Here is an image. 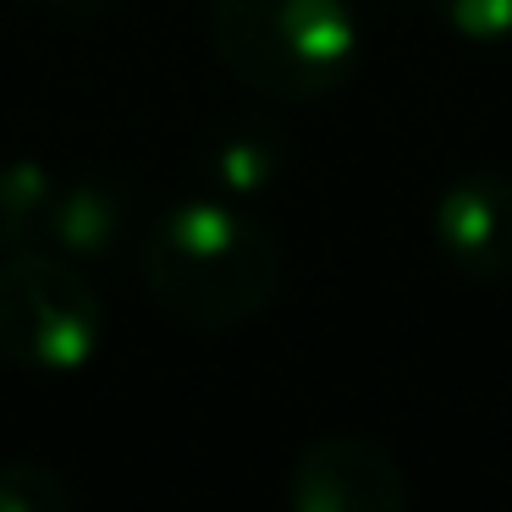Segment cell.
I'll return each instance as SVG.
<instances>
[{
  "label": "cell",
  "mask_w": 512,
  "mask_h": 512,
  "mask_svg": "<svg viewBox=\"0 0 512 512\" xmlns=\"http://www.w3.org/2000/svg\"><path fill=\"white\" fill-rule=\"evenodd\" d=\"M105 342L94 281L56 248H17L0 265V353L34 375H78Z\"/></svg>",
  "instance_id": "obj_3"
},
{
  "label": "cell",
  "mask_w": 512,
  "mask_h": 512,
  "mask_svg": "<svg viewBox=\"0 0 512 512\" xmlns=\"http://www.w3.org/2000/svg\"><path fill=\"white\" fill-rule=\"evenodd\" d=\"M0 512H78L67 474L39 457H12L0 468Z\"/></svg>",
  "instance_id": "obj_9"
},
{
  "label": "cell",
  "mask_w": 512,
  "mask_h": 512,
  "mask_svg": "<svg viewBox=\"0 0 512 512\" xmlns=\"http://www.w3.org/2000/svg\"><path fill=\"white\" fill-rule=\"evenodd\" d=\"M452 34L474 45H507L512 39V0H430Z\"/></svg>",
  "instance_id": "obj_10"
},
{
  "label": "cell",
  "mask_w": 512,
  "mask_h": 512,
  "mask_svg": "<svg viewBox=\"0 0 512 512\" xmlns=\"http://www.w3.org/2000/svg\"><path fill=\"white\" fill-rule=\"evenodd\" d=\"M435 248L468 281L512 276V177L468 171L435 199Z\"/></svg>",
  "instance_id": "obj_5"
},
{
  "label": "cell",
  "mask_w": 512,
  "mask_h": 512,
  "mask_svg": "<svg viewBox=\"0 0 512 512\" xmlns=\"http://www.w3.org/2000/svg\"><path fill=\"white\" fill-rule=\"evenodd\" d=\"M61 177L45 160H12L0 166V248H50Z\"/></svg>",
  "instance_id": "obj_8"
},
{
  "label": "cell",
  "mask_w": 512,
  "mask_h": 512,
  "mask_svg": "<svg viewBox=\"0 0 512 512\" xmlns=\"http://www.w3.org/2000/svg\"><path fill=\"white\" fill-rule=\"evenodd\" d=\"M281 171H287V133L259 111H237L199 138V177L215 199L237 204L270 193Z\"/></svg>",
  "instance_id": "obj_6"
},
{
  "label": "cell",
  "mask_w": 512,
  "mask_h": 512,
  "mask_svg": "<svg viewBox=\"0 0 512 512\" xmlns=\"http://www.w3.org/2000/svg\"><path fill=\"white\" fill-rule=\"evenodd\" d=\"M127 226H133V199H127L122 182L78 177V182H61L56 193L50 248L67 259H105L122 248Z\"/></svg>",
  "instance_id": "obj_7"
},
{
  "label": "cell",
  "mask_w": 512,
  "mask_h": 512,
  "mask_svg": "<svg viewBox=\"0 0 512 512\" xmlns=\"http://www.w3.org/2000/svg\"><path fill=\"white\" fill-rule=\"evenodd\" d=\"M210 39L221 67L259 100H325L358 67L353 0H215Z\"/></svg>",
  "instance_id": "obj_2"
},
{
  "label": "cell",
  "mask_w": 512,
  "mask_h": 512,
  "mask_svg": "<svg viewBox=\"0 0 512 512\" xmlns=\"http://www.w3.org/2000/svg\"><path fill=\"white\" fill-rule=\"evenodd\" d=\"M144 287L188 331H237L281 292V243L232 199H188L144 237Z\"/></svg>",
  "instance_id": "obj_1"
},
{
  "label": "cell",
  "mask_w": 512,
  "mask_h": 512,
  "mask_svg": "<svg viewBox=\"0 0 512 512\" xmlns=\"http://www.w3.org/2000/svg\"><path fill=\"white\" fill-rule=\"evenodd\" d=\"M50 12L72 17V23H89V17H105V12H111V0H50Z\"/></svg>",
  "instance_id": "obj_11"
},
{
  "label": "cell",
  "mask_w": 512,
  "mask_h": 512,
  "mask_svg": "<svg viewBox=\"0 0 512 512\" xmlns=\"http://www.w3.org/2000/svg\"><path fill=\"white\" fill-rule=\"evenodd\" d=\"M287 512H408V479L391 446L369 435H320L287 474Z\"/></svg>",
  "instance_id": "obj_4"
}]
</instances>
